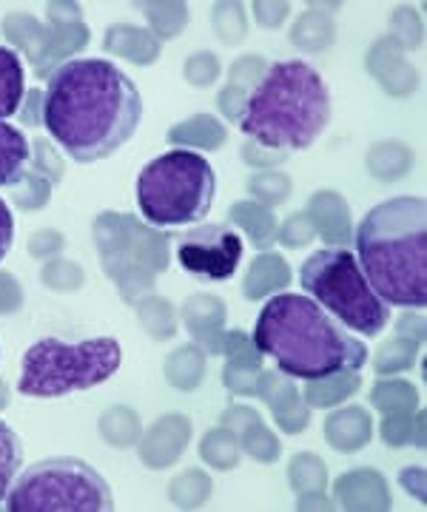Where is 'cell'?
<instances>
[{
	"instance_id": "obj_1",
	"label": "cell",
	"mask_w": 427,
	"mask_h": 512,
	"mask_svg": "<svg viewBox=\"0 0 427 512\" xmlns=\"http://www.w3.org/2000/svg\"><path fill=\"white\" fill-rule=\"evenodd\" d=\"M40 120L75 163L92 165L129 143L143 120V97L109 60H69L49 77Z\"/></svg>"
},
{
	"instance_id": "obj_2",
	"label": "cell",
	"mask_w": 427,
	"mask_h": 512,
	"mask_svg": "<svg viewBox=\"0 0 427 512\" xmlns=\"http://www.w3.org/2000/svg\"><path fill=\"white\" fill-rule=\"evenodd\" d=\"M254 345L271 356L285 376L308 382L359 373L368 362L365 342L311 296L299 293H279L265 302L257 316Z\"/></svg>"
},
{
	"instance_id": "obj_3",
	"label": "cell",
	"mask_w": 427,
	"mask_h": 512,
	"mask_svg": "<svg viewBox=\"0 0 427 512\" xmlns=\"http://www.w3.org/2000/svg\"><path fill=\"white\" fill-rule=\"evenodd\" d=\"M356 259L388 305L425 308L427 205L422 197L379 202L356 228Z\"/></svg>"
},
{
	"instance_id": "obj_4",
	"label": "cell",
	"mask_w": 427,
	"mask_h": 512,
	"mask_svg": "<svg viewBox=\"0 0 427 512\" xmlns=\"http://www.w3.org/2000/svg\"><path fill=\"white\" fill-rule=\"evenodd\" d=\"M237 120L260 146L305 151L331 123V89L305 60H282L265 69Z\"/></svg>"
},
{
	"instance_id": "obj_5",
	"label": "cell",
	"mask_w": 427,
	"mask_h": 512,
	"mask_svg": "<svg viewBox=\"0 0 427 512\" xmlns=\"http://www.w3.org/2000/svg\"><path fill=\"white\" fill-rule=\"evenodd\" d=\"M120 365L123 348L112 336H97L77 345L46 336L23 353L18 390L29 399H60L109 382Z\"/></svg>"
},
{
	"instance_id": "obj_6",
	"label": "cell",
	"mask_w": 427,
	"mask_h": 512,
	"mask_svg": "<svg viewBox=\"0 0 427 512\" xmlns=\"http://www.w3.org/2000/svg\"><path fill=\"white\" fill-rule=\"evenodd\" d=\"M134 194L140 214L151 225H194L203 222L214 205L217 174L205 157L177 148L143 165Z\"/></svg>"
},
{
	"instance_id": "obj_7",
	"label": "cell",
	"mask_w": 427,
	"mask_h": 512,
	"mask_svg": "<svg viewBox=\"0 0 427 512\" xmlns=\"http://www.w3.org/2000/svg\"><path fill=\"white\" fill-rule=\"evenodd\" d=\"M299 285L305 296H311L351 333L379 336L388 328L390 305L373 291L359 259L345 248H322L308 256L299 268Z\"/></svg>"
},
{
	"instance_id": "obj_8",
	"label": "cell",
	"mask_w": 427,
	"mask_h": 512,
	"mask_svg": "<svg viewBox=\"0 0 427 512\" xmlns=\"http://www.w3.org/2000/svg\"><path fill=\"white\" fill-rule=\"evenodd\" d=\"M9 512H109L106 478L80 458H46L23 470L6 495Z\"/></svg>"
},
{
	"instance_id": "obj_9",
	"label": "cell",
	"mask_w": 427,
	"mask_h": 512,
	"mask_svg": "<svg viewBox=\"0 0 427 512\" xmlns=\"http://www.w3.org/2000/svg\"><path fill=\"white\" fill-rule=\"evenodd\" d=\"M242 259V237L217 222H203L177 239V262L186 274L208 282L234 276Z\"/></svg>"
},
{
	"instance_id": "obj_10",
	"label": "cell",
	"mask_w": 427,
	"mask_h": 512,
	"mask_svg": "<svg viewBox=\"0 0 427 512\" xmlns=\"http://www.w3.org/2000/svg\"><path fill=\"white\" fill-rule=\"evenodd\" d=\"M29 160H32V151L23 131L0 120V188L18 183L29 168Z\"/></svg>"
},
{
	"instance_id": "obj_11",
	"label": "cell",
	"mask_w": 427,
	"mask_h": 512,
	"mask_svg": "<svg viewBox=\"0 0 427 512\" xmlns=\"http://www.w3.org/2000/svg\"><path fill=\"white\" fill-rule=\"evenodd\" d=\"M371 439V419L365 410L351 407L328 419V441L336 450H359Z\"/></svg>"
},
{
	"instance_id": "obj_12",
	"label": "cell",
	"mask_w": 427,
	"mask_h": 512,
	"mask_svg": "<svg viewBox=\"0 0 427 512\" xmlns=\"http://www.w3.org/2000/svg\"><path fill=\"white\" fill-rule=\"evenodd\" d=\"M23 63H20L18 52L0 46V120L12 117L23 103Z\"/></svg>"
},
{
	"instance_id": "obj_13",
	"label": "cell",
	"mask_w": 427,
	"mask_h": 512,
	"mask_svg": "<svg viewBox=\"0 0 427 512\" xmlns=\"http://www.w3.org/2000/svg\"><path fill=\"white\" fill-rule=\"evenodd\" d=\"M20 467H23V447L18 433L6 421H0V504H6V495L12 490Z\"/></svg>"
},
{
	"instance_id": "obj_14",
	"label": "cell",
	"mask_w": 427,
	"mask_h": 512,
	"mask_svg": "<svg viewBox=\"0 0 427 512\" xmlns=\"http://www.w3.org/2000/svg\"><path fill=\"white\" fill-rule=\"evenodd\" d=\"M359 387V376L356 373H339V376H328V379H314L305 390V399L311 404H334L339 399H348L353 390Z\"/></svg>"
},
{
	"instance_id": "obj_15",
	"label": "cell",
	"mask_w": 427,
	"mask_h": 512,
	"mask_svg": "<svg viewBox=\"0 0 427 512\" xmlns=\"http://www.w3.org/2000/svg\"><path fill=\"white\" fill-rule=\"evenodd\" d=\"M208 131H223L217 126L211 117H194L188 126H180L171 131V140L180 143V146H205V148H217L220 146V137H208Z\"/></svg>"
},
{
	"instance_id": "obj_16",
	"label": "cell",
	"mask_w": 427,
	"mask_h": 512,
	"mask_svg": "<svg viewBox=\"0 0 427 512\" xmlns=\"http://www.w3.org/2000/svg\"><path fill=\"white\" fill-rule=\"evenodd\" d=\"M291 481H294V490H302V487H322L325 484V467L322 461L308 453L294 458L291 464Z\"/></svg>"
},
{
	"instance_id": "obj_17",
	"label": "cell",
	"mask_w": 427,
	"mask_h": 512,
	"mask_svg": "<svg viewBox=\"0 0 427 512\" xmlns=\"http://www.w3.org/2000/svg\"><path fill=\"white\" fill-rule=\"evenodd\" d=\"M12 242H15V217H12L9 205L0 200V259L9 254Z\"/></svg>"
},
{
	"instance_id": "obj_18",
	"label": "cell",
	"mask_w": 427,
	"mask_h": 512,
	"mask_svg": "<svg viewBox=\"0 0 427 512\" xmlns=\"http://www.w3.org/2000/svg\"><path fill=\"white\" fill-rule=\"evenodd\" d=\"M6 402H9V387H6V382L0 379V407H3Z\"/></svg>"
}]
</instances>
